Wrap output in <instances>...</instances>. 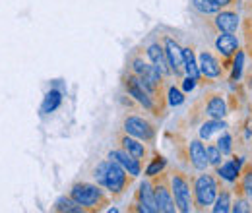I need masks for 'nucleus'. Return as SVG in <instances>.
Here are the masks:
<instances>
[{
	"instance_id": "obj_1",
	"label": "nucleus",
	"mask_w": 252,
	"mask_h": 213,
	"mask_svg": "<svg viewBox=\"0 0 252 213\" xmlns=\"http://www.w3.org/2000/svg\"><path fill=\"white\" fill-rule=\"evenodd\" d=\"M70 196L84 208H92V210H99L107 200L103 196V190H99V186L95 184H88V183H82V184H74L72 190H70Z\"/></svg>"
},
{
	"instance_id": "obj_2",
	"label": "nucleus",
	"mask_w": 252,
	"mask_h": 213,
	"mask_svg": "<svg viewBox=\"0 0 252 213\" xmlns=\"http://www.w3.org/2000/svg\"><path fill=\"white\" fill-rule=\"evenodd\" d=\"M171 190L175 196L177 210L183 213H189L192 210V194H190V184L183 175H173L171 177Z\"/></svg>"
},
{
	"instance_id": "obj_3",
	"label": "nucleus",
	"mask_w": 252,
	"mask_h": 213,
	"mask_svg": "<svg viewBox=\"0 0 252 213\" xmlns=\"http://www.w3.org/2000/svg\"><path fill=\"white\" fill-rule=\"evenodd\" d=\"M128 183V175L123 165H119L117 161L109 159V167H107V175H105V183L103 186L111 192V194H121L126 188Z\"/></svg>"
},
{
	"instance_id": "obj_4",
	"label": "nucleus",
	"mask_w": 252,
	"mask_h": 213,
	"mask_svg": "<svg viewBox=\"0 0 252 213\" xmlns=\"http://www.w3.org/2000/svg\"><path fill=\"white\" fill-rule=\"evenodd\" d=\"M154 196H156V204H158L159 213H173V212H177L173 190L169 188V184H167V181H165V179H161V181H156V184H154Z\"/></svg>"
},
{
	"instance_id": "obj_5",
	"label": "nucleus",
	"mask_w": 252,
	"mask_h": 213,
	"mask_svg": "<svg viewBox=\"0 0 252 213\" xmlns=\"http://www.w3.org/2000/svg\"><path fill=\"white\" fill-rule=\"evenodd\" d=\"M126 86V91L130 93V97H134L144 109L152 111L154 109V103H152V93L150 90L144 86V82L134 74V76H128V80L125 82Z\"/></svg>"
},
{
	"instance_id": "obj_6",
	"label": "nucleus",
	"mask_w": 252,
	"mask_h": 213,
	"mask_svg": "<svg viewBox=\"0 0 252 213\" xmlns=\"http://www.w3.org/2000/svg\"><path fill=\"white\" fill-rule=\"evenodd\" d=\"M125 130L126 134H130L138 140H144V142H150L156 136L154 126L142 117H128L125 121Z\"/></svg>"
},
{
	"instance_id": "obj_7",
	"label": "nucleus",
	"mask_w": 252,
	"mask_h": 213,
	"mask_svg": "<svg viewBox=\"0 0 252 213\" xmlns=\"http://www.w3.org/2000/svg\"><path fill=\"white\" fill-rule=\"evenodd\" d=\"M194 192H196V200H198L200 206H210V204H214V200H216L218 188H216V183L212 181V177L202 175V177L196 181Z\"/></svg>"
},
{
	"instance_id": "obj_8",
	"label": "nucleus",
	"mask_w": 252,
	"mask_h": 213,
	"mask_svg": "<svg viewBox=\"0 0 252 213\" xmlns=\"http://www.w3.org/2000/svg\"><path fill=\"white\" fill-rule=\"evenodd\" d=\"M165 55H167V61L171 70L175 72V76L183 74L185 72V57H183V49L173 41V39H165Z\"/></svg>"
},
{
	"instance_id": "obj_9",
	"label": "nucleus",
	"mask_w": 252,
	"mask_h": 213,
	"mask_svg": "<svg viewBox=\"0 0 252 213\" xmlns=\"http://www.w3.org/2000/svg\"><path fill=\"white\" fill-rule=\"evenodd\" d=\"M109 159H113V161H117L119 165H123V167L126 169V173H128L130 177H138V175L142 173L140 159L132 157L126 150H115V152H111L109 153Z\"/></svg>"
},
{
	"instance_id": "obj_10",
	"label": "nucleus",
	"mask_w": 252,
	"mask_h": 213,
	"mask_svg": "<svg viewBox=\"0 0 252 213\" xmlns=\"http://www.w3.org/2000/svg\"><path fill=\"white\" fill-rule=\"evenodd\" d=\"M138 200H140V208L138 212L142 213H159L158 204H156V196H154V186L148 183L140 184V190H138Z\"/></svg>"
},
{
	"instance_id": "obj_11",
	"label": "nucleus",
	"mask_w": 252,
	"mask_h": 213,
	"mask_svg": "<svg viewBox=\"0 0 252 213\" xmlns=\"http://www.w3.org/2000/svg\"><path fill=\"white\" fill-rule=\"evenodd\" d=\"M148 57H150L152 64L158 68L163 76H169V74L173 72V70H171V66H169V61H167L165 51H163L159 45H152V47L148 49Z\"/></svg>"
},
{
	"instance_id": "obj_12",
	"label": "nucleus",
	"mask_w": 252,
	"mask_h": 213,
	"mask_svg": "<svg viewBox=\"0 0 252 213\" xmlns=\"http://www.w3.org/2000/svg\"><path fill=\"white\" fill-rule=\"evenodd\" d=\"M190 161H192V165L198 169V171H204L206 167H208V153L204 150V146H202V142H198V140H194V142H190Z\"/></svg>"
},
{
	"instance_id": "obj_13",
	"label": "nucleus",
	"mask_w": 252,
	"mask_h": 213,
	"mask_svg": "<svg viewBox=\"0 0 252 213\" xmlns=\"http://www.w3.org/2000/svg\"><path fill=\"white\" fill-rule=\"evenodd\" d=\"M200 72L206 76V78H218L221 74V66L220 62L216 61L210 53H202L200 55Z\"/></svg>"
},
{
	"instance_id": "obj_14",
	"label": "nucleus",
	"mask_w": 252,
	"mask_h": 213,
	"mask_svg": "<svg viewBox=\"0 0 252 213\" xmlns=\"http://www.w3.org/2000/svg\"><path fill=\"white\" fill-rule=\"evenodd\" d=\"M121 144H123V150H126L132 157H136V159H144L146 157V148L138 138L126 134V136H121Z\"/></svg>"
},
{
	"instance_id": "obj_15",
	"label": "nucleus",
	"mask_w": 252,
	"mask_h": 213,
	"mask_svg": "<svg viewBox=\"0 0 252 213\" xmlns=\"http://www.w3.org/2000/svg\"><path fill=\"white\" fill-rule=\"evenodd\" d=\"M216 26L223 33H233V31L239 28V18L233 12H221L220 16L216 18Z\"/></svg>"
},
{
	"instance_id": "obj_16",
	"label": "nucleus",
	"mask_w": 252,
	"mask_h": 213,
	"mask_svg": "<svg viewBox=\"0 0 252 213\" xmlns=\"http://www.w3.org/2000/svg\"><path fill=\"white\" fill-rule=\"evenodd\" d=\"M61 101H63V95H61V91L51 90V91L45 95V99H43L41 113H43V115H49V113L57 111V109H59V105H61Z\"/></svg>"
},
{
	"instance_id": "obj_17",
	"label": "nucleus",
	"mask_w": 252,
	"mask_h": 213,
	"mask_svg": "<svg viewBox=\"0 0 252 213\" xmlns=\"http://www.w3.org/2000/svg\"><path fill=\"white\" fill-rule=\"evenodd\" d=\"M218 49H220V53H223L225 57H231L235 51H237V39L231 35V33H225V35H221L220 39H218Z\"/></svg>"
},
{
	"instance_id": "obj_18",
	"label": "nucleus",
	"mask_w": 252,
	"mask_h": 213,
	"mask_svg": "<svg viewBox=\"0 0 252 213\" xmlns=\"http://www.w3.org/2000/svg\"><path fill=\"white\" fill-rule=\"evenodd\" d=\"M55 210H57V212H68V213L86 212V208H84V206H80L72 196H70V198H61V200L55 204Z\"/></svg>"
},
{
	"instance_id": "obj_19",
	"label": "nucleus",
	"mask_w": 252,
	"mask_h": 213,
	"mask_svg": "<svg viewBox=\"0 0 252 213\" xmlns=\"http://www.w3.org/2000/svg\"><path fill=\"white\" fill-rule=\"evenodd\" d=\"M208 115L212 119H218L221 121L225 117V101L221 97H212L210 103H208Z\"/></svg>"
},
{
	"instance_id": "obj_20",
	"label": "nucleus",
	"mask_w": 252,
	"mask_h": 213,
	"mask_svg": "<svg viewBox=\"0 0 252 213\" xmlns=\"http://www.w3.org/2000/svg\"><path fill=\"white\" fill-rule=\"evenodd\" d=\"M183 57H185V72L189 74L190 78H196V80H198L200 68H198L196 61H194V53H192L190 49H185V51H183Z\"/></svg>"
},
{
	"instance_id": "obj_21",
	"label": "nucleus",
	"mask_w": 252,
	"mask_h": 213,
	"mask_svg": "<svg viewBox=\"0 0 252 213\" xmlns=\"http://www.w3.org/2000/svg\"><path fill=\"white\" fill-rule=\"evenodd\" d=\"M223 128H225V124H223L221 121H218V119H214V121L202 124V128H200V136H202L204 140H210L216 132H221Z\"/></svg>"
},
{
	"instance_id": "obj_22",
	"label": "nucleus",
	"mask_w": 252,
	"mask_h": 213,
	"mask_svg": "<svg viewBox=\"0 0 252 213\" xmlns=\"http://www.w3.org/2000/svg\"><path fill=\"white\" fill-rule=\"evenodd\" d=\"M192 6L202 14H216L221 8L216 0H192Z\"/></svg>"
},
{
	"instance_id": "obj_23",
	"label": "nucleus",
	"mask_w": 252,
	"mask_h": 213,
	"mask_svg": "<svg viewBox=\"0 0 252 213\" xmlns=\"http://www.w3.org/2000/svg\"><path fill=\"white\" fill-rule=\"evenodd\" d=\"M239 165H241V163H225V165L220 169V175L225 179V181H229V183L237 181V175H239Z\"/></svg>"
},
{
	"instance_id": "obj_24",
	"label": "nucleus",
	"mask_w": 252,
	"mask_h": 213,
	"mask_svg": "<svg viewBox=\"0 0 252 213\" xmlns=\"http://www.w3.org/2000/svg\"><path fill=\"white\" fill-rule=\"evenodd\" d=\"M163 167H165V159H163V157H156V159H154V163L148 167L146 175H148V177H156L158 173L163 171Z\"/></svg>"
},
{
	"instance_id": "obj_25",
	"label": "nucleus",
	"mask_w": 252,
	"mask_h": 213,
	"mask_svg": "<svg viewBox=\"0 0 252 213\" xmlns=\"http://www.w3.org/2000/svg\"><path fill=\"white\" fill-rule=\"evenodd\" d=\"M107 167H109V161H103L95 167L94 171V179L97 181V184H103L105 183V175H107Z\"/></svg>"
},
{
	"instance_id": "obj_26",
	"label": "nucleus",
	"mask_w": 252,
	"mask_h": 213,
	"mask_svg": "<svg viewBox=\"0 0 252 213\" xmlns=\"http://www.w3.org/2000/svg\"><path fill=\"white\" fill-rule=\"evenodd\" d=\"M229 210H231V208H229V196H227V194H221L220 198H218V202H216V206H214V212L227 213Z\"/></svg>"
},
{
	"instance_id": "obj_27",
	"label": "nucleus",
	"mask_w": 252,
	"mask_h": 213,
	"mask_svg": "<svg viewBox=\"0 0 252 213\" xmlns=\"http://www.w3.org/2000/svg\"><path fill=\"white\" fill-rule=\"evenodd\" d=\"M183 101H185V97H183V93L179 91L177 88H171V90H169V103H171L173 107L181 105Z\"/></svg>"
},
{
	"instance_id": "obj_28",
	"label": "nucleus",
	"mask_w": 252,
	"mask_h": 213,
	"mask_svg": "<svg viewBox=\"0 0 252 213\" xmlns=\"http://www.w3.org/2000/svg\"><path fill=\"white\" fill-rule=\"evenodd\" d=\"M206 153H208V161L210 163H214V165H220V161H221V152H220V148H208L206 150Z\"/></svg>"
},
{
	"instance_id": "obj_29",
	"label": "nucleus",
	"mask_w": 252,
	"mask_h": 213,
	"mask_svg": "<svg viewBox=\"0 0 252 213\" xmlns=\"http://www.w3.org/2000/svg\"><path fill=\"white\" fill-rule=\"evenodd\" d=\"M218 148H220L221 153H229L231 152V136L229 134H223L218 142Z\"/></svg>"
},
{
	"instance_id": "obj_30",
	"label": "nucleus",
	"mask_w": 252,
	"mask_h": 213,
	"mask_svg": "<svg viewBox=\"0 0 252 213\" xmlns=\"http://www.w3.org/2000/svg\"><path fill=\"white\" fill-rule=\"evenodd\" d=\"M243 61H245V57H243V53H239V55H237V61H235V68H233V78H235V80H239V78H241V72H243Z\"/></svg>"
},
{
	"instance_id": "obj_31",
	"label": "nucleus",
	"mask_w": 252,
	"mask_h": 213,
	"mask_svg": "<svg viewBox=\"0 0 252 213\" xmlns=\"http://www.w3.org/2000/svg\"><path fill=\"white\" fill-rule=\"evenodd\" d=\"M194 86H196V78H187L185 80V84H183V88H185V91H190V90H194Z\"/></svg>"
},
{
	"instance_id": "obj_32",
	"label": "nucleus",
	"mask_w": 252,
	"mask_h": 213,
	"mask_svg": "<svg viewBox=\"0 0 252 213\" xmlns=\"http://www.w3.org/2000/svg\"><path fill=\"white\" fill-rule=\"evenodd\" d=\"M245 188H247V192L252 196V175H247V179H245Z\"/></svg>"
},
{
	"instance_id": "obj_33",
	"label": "nucleus",
	"mask_w": 252,
	"mask_h": 213,
	"mask_svg": "<svg viewBox=\"0 0 252 213\" xmlns=\"http://www.w3.org/2000/svg\"><path fill=\"white\" fill-rule=\"evenodd\" d=\"M233 210H235V212H239V213H241V212H249V208H247V202H239V204H237Z\"/></svg>"
},
{
	"instance_id": "obj_34",
	"label": "nucleus",
	"mask_w": 252,
	"mask_h": 213,
	"mask_svg": "<svg viewBox=\"0 0 252 213\" xmlns=\"http://www.w3.org/2000/svg\"><path fill=\"white\" fill-rule=\"evenodd\" d=\"M220 6H225V4H229V0H216Z\"/></svg>"
}]
</instances>
